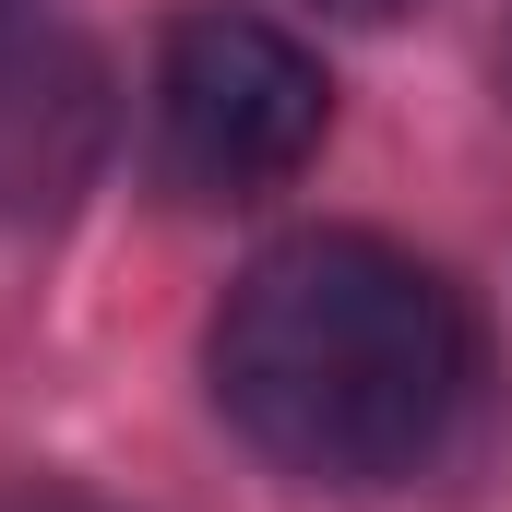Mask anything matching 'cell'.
<instances>
[{"label":"cell","instance_id":"obj_4","mask_svg":"<svg viewBox=\"0 0 512 512\" xmlns=\"http://www.w3.org/2000/svg\"><path fill=\"white\" fill-rule=\"evenodd\" d=\"M322 12H370V24H382V12H405V0H322Z\"/></svg>","mask_w":512,"mask_h":512},{"label":"cell","instance_id":"obj_2","mask_svg":"<svg viewBox=\"0 0 512 512\" xmlns=\"http://www.w3.org/2000/svg\"><path fill=\"white\" fill-rule=\"evenodd\" d=\"M334 131V72L262 12H179L155 48V155L203 203L298 179Z\"/></svg>","mask_w":512,"mask_h":512},{"label":"cell","instance_id":"obj_1","mask_svg":"<svg viewBox=\"0 0 512 512\" xmlns=\"http://www.w3.org/2000/svg\"><path fill=\"white\" fill-rule=\"evenodd\" d=\"M203 358L251 453L322 489H370V477H417L453 441L477 393V322L417 251L370 227H310L227 286Z\"/></svg>","mask_w":512,"mask_h":512},{"label":"cell","instance_id":"obj_3","mask_svg":"<svg viewBox=\"0 0 512 512\" xmlns=\"http://www.w3.org/2000/svg\"><path fill=\"white\" fill-rule=\"evenodd\" d=\"M96 155V60L0 48V203H60Z\"/></svg>","mask_w":512,"mask_h":512}]
</instances>
